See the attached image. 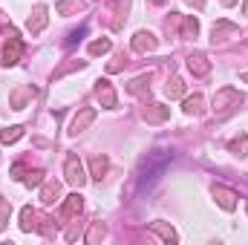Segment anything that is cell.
Wrapping results in <instances>:
<instances>
[{
    "label": "cell",
    "mask_w": 248,
    "mask_h": 245,
    "mask_svg": "<svg viewBox=\"0 0 248 245\" xmlns=\"http://www.w3.org/2000/svg\"><path fill=\"white\" fill-rule=\"evenodd\" d=\"M20 52H23V44L17 41V35H12V38H9V44H6V49H3V63H6V66L17 63Z\"/></svg>",
    "instance_id": "cell-6"
},
{
    "label": "cell",
    "mask_w": 248,
    "mask_h": 245,
    "mask_svg": "<svg viewBox=\"0 0 248 245\" xmlns=\"http://www.w3.org/2000/svg\"><path fill=\"white\" fill-rule=\"evenodd\" d=\"M214 199H217L219 208H225V211H234V208H237V193L228 190V187H222V184L214 187Z\"/></svg>",
    "instance_id": "cell-5"
},
{
    "label": "cell",
    "mask_w": 248,
    "mask_h": 245,
    "mask_svg": "<svg viewBox=\"0 0 248 245\" xmlns=\"http://www.w3.org/2000/svg\"><path fill=\"white\" fill-rule=\"evenodd\" d=\"M150 231H153V234H159L165 243H176V231H173V228H168L165 222H153V225H150Z\"/></svg>",
    "instance_id": "cell-16"
},
{
    "label": "cell",
    "mask_w": 248,
    "mask_h": 245,
    "mask_svg": "<svg viewBox=\"0 0 248 245\" xmlns=\"http://www.w3.org/2000/svg\"><path fill=\"white\" fill-rule=\"evenodd\" d=\"M41 199L46 202V205H52L55 199H61V184L58 182H46L41 187Z\"/></svg>",
    "instance_id": "cell-13"
},
{
    "label": "cell",
    "mask_w": 248,
    "mask_h": 245,
    "mask_svg": "<svg viewBox=\"0 0 248 245\" xmlns=\"http://www.w3.org/2000/svg\"><path fill=\"white\" fill-rule=\"evenodd\" d=\"M165 92H168V98H182V95H185V84H182V78H170L168 87H165Z\"/></svg>",
    "instance_id": "cell-18"
},
{
    "label": "cell",
    "mask_w": 248,
    "mask_h": 245,
    "mask_svg": "<svg viewBox=\"0 0 248 245\" xmlns=\"http://www.w3.org/2000/svg\"><path fill=\"white\" fill-rule=\"evenodd\" d=\"M95 95H98L101 107H116V90H113V84H110L107 78L95 84Z\"/></svg>",
    "instance_id": "cell-4"
},
{
    "label": "cell",
    "mask_w": 248,
    "mask_h": 245,
    "mask_svg": "<svg viewBox=\"0 0 248 245\" xmlns=\"http://www.w3.org/2000/svg\"><path fill=\"white\" fill-rule=\"evenodd\" d=\"M246 15H248V3H246Z\"/></svg>",
    "instance_id": "cell-30"
},
{
    "label": "cell",
    "mask_w": 248,
    "mask_h": 245,
    "mask_svg": "<svg viewBox=\"0 0 248 245\" xmlns=\"http://www.w3.org/2000/svg\"><path fill=\"white\" fill-rule=\"evenodd\" d=\"M104 234H107V228H104L101 222H93V228H90V234H87V243H98V240H104Z\"/></svg>",
    "instance_id": "cell-23"
},
{
    "label": "cell",
    "mask_w": 248,
    "mask_h": 245,
    "mask_svg": "<svg viewBox=\"0 0 248 245\" xmlns=\"http://www.w3.org/2000/svg\"><path fill=\"white\" fill-rule=\"evenodd\" d=\"M84 12V0H61L58 3V15H78Z\"/></svg>",
    "instance_id": "cell-14"
},
{
    "label": "cell",
    "mask_w": 248,
    "mask_h": 245,
    "mask_svg": "<svg viewBox=\"0 0 248 245\" xmlns=\"http://www.w3.org/2000/svg\"><path fill=\"white\" fill-rule=\"evenodd\" d=\"M93 119H95V110H93V107H87V110H81V113H78V116L72 119V124H69V133H72V136H78V133H84V130H87V124L93 122Z\"/></svg>",
    "instance_id": "cell-7"
},
{
    "label": "cell",
    "mask_w": 248,
    "mask_h": 245,
    "mask_svg": "<svg viewBox=\"0 0 248 245\" xmlns=\"http://www.w3.org/2000/svg\"><path fill=\"white\" fill-rule=\"evenodd\" d=\"M199 32V20L196 17H185L182 20V38H193Z\"/></svg>",
    "instance_id": "cell-22"
},
{
    "label": "cell",
    "mask_w": 248,
    "mask_h": 245,
    "mask_svg": "<svg viewBox=\"0 0 248 245\" xmlns=\"http://www.w3.org/2000/svg\"><path fill=\"white\" fill-rule=\"evenodd\" d=\"M23 182L29 184V187H38V184H44V173H41V170H29V173L23 176Z\"/></svg>",
    "instance_id": "cell-27"
},
{
    "label": "cell",
    "mask_w": 248,
    "mask_h": 245,
    "mask_svg": "<svg viewBox=\"0 0 248 245\" xmlns=\"http://www.w3.org/2000/svg\"><path fill=\"white\" fill-rule=\"evenodd\" d=\"M107 168H110V162H107V156H93L90 159V170H93V179H104V173H107Z\"/></svg>",
    "instance_id": "cell-11"
},
{
    "label": "cell",
    "mask_w": 248,
    "mask_h": 245,
    "mask_svg": "<svg viewBox=\"0 0 248 245\" xmlns=\"http://www.w3.org/2000/svg\"><path fill=\"white\" fill-rule=\"evenodd\" d=\"M168 116H170V110L162 107V104H150V107L141 110V119L147 124H162V122H168Z\"/></svg>",
    "instance_id": "cell-3"
},
{
    "label": "cell",
    "mask_w": 248,
    "mask_h": 245,
    "mask_svg": "<svg viewBox=\"0 0 248 245\" xmlns=\"http://www.w3.org/2000/svg\"><path fill=\"white\" fill-rule=\"evenodd\" d=\"M187 69L193 72V75H208V69H211V63L205 55H190L187 58Z\"/></svg>",
    "instance_id": "cell-12"
},
{
    "label": "cell",
    "mask_w": 248,
    "mask_h": 245,
    "mask_svg": "<svg viewBox=\"0 0 248 245\" xmlns=\"http://www.w3.org/2000/svg\"><path fill=\"white\" fill-rule=\"evenodd\" d=\"M104 52H110V41H107V38L90 44V55H104Z\"/></svg>",
    "instance_id": "cell-25"
},
{
    "label": "cell",
    "mask_w": 248,
    "mask_h": 245,
    "mask_svg": "<svg viewBox=\"0 0 248 245\" xmlns=\"http://www.w3.org/2000/svg\"><path fill=\"white\" fill-rule=\"evenodd\" d=\"M228 150L234 153V156H248V136L243 133L240 138H234L231 144H228Z\"/></svg>",
    "instance_id": "cell-19"
},
{
    "label": "cell",
    "mask_w": 248,
    "mask_h": 245,
    "mask_svg": "<svg viewBox=\"0 0 248 245\" xmlns=\"http://www.w3.org/2000/svg\"><path fill=\"white\" fill-rule=\"evenodd\" d=\"M246 81H248V72H246Z\"/></svg>",
    "instance_id": "cell-31"
},
{
    "label": "cell",
    "mask_w": 248,
    "mask_h": 245,
    "mask_svg": "<svg viewBox=\"0 0 248 245\" xmlns=\"http://www.w3.org/2000/svg\"><path fill=\"white\" fill-rule=\"evenodd\" d=\"M150 3H156V6H162V3H165V0H150Z\"/></svg>",
    "instance_id": "cell-29"
},
{
    "label": "cell",
    "mask_w": 248,
    "mask_h": 245,
    "mask_svg": "<svg viewBox=\"0 0 248 245\" xmlns=\"http://www.w3.org/2000/svg\"><path fill=\"white\" fill-rule=\"evenodd\" d=\"M133 49L136 52H153L156 49V38L150 32H136L133 35Z\"/></svg>",
    "instance_id": "cell-8"
},
{
    "label": "cell",
    "mask_w": 248,
    "mask_h": 245,
    "mask_svg": "<svg viewBox=\"0 0 248 245\" xmlns=\"http://www.w3.org/2000/svg\"><path fill=\"white\" fill-rule=\"evenodd\" d=\"M9 216H12V205H9V199H3V196H0V231L6 228Z\"/></svg>",
    "instance_id": "cell-26"
},
{
    "label": "cell",
    "mask_w": 248,
    "mask_h": 245,
    "mask_svg": "<svg viewBox=\"0 0 248 245\" xmlns=\"http://www.w3.org/2000/svg\"><path fill=\"white\" fill-rule=\"evenodd\" d=\"M44 26H46V9H44V6H38V9L32 12V17L26 20V29H29L32 35H38Z\"/></svg>",
    "instance_id": "cell-10"
},
{
    "label": "cell",
    "mask_w": 248,
    "mask_h": 245,
    "mask_svg": "<svg viewBox=\"0 0 248 245\" xmlns=\"http://www.w3.org/2000/svg\"><path fill=\"white\" fill-rule=\"evenodd\" d=\"M81 208H84L81 196H78V193H72V196H66V202H63L61 216H63V219H72V216H78V214H81Z\"/></svg>",
    "instance_id": "cell-9"
},
{
    "label": "cell",
    "mask_w": 248,
    "mask_h": 245,
    "mask_svg": "<svg viewBox=\"0 0 248 245\" xmlns=\"http://www.w3.org/2000/svg\"><path fill=\"white\" fill-rule=\"evenodd\" d=\"M35 219H38V214H35V211L26 205V208L20 211V228H23V231H32V228H38V222H35Z\"/></svg>",
    "instance_id": "cell-15"
},
{
    "label": "cell",
    "mask_w": 248,
    "mask_h": 245,
    "mask_svg": "<svg viewBox=\"0 0 248 245\" xmlns=\"http://www.w3.org/2000/svg\"><path fill=\"white\" fill-rule=\"evenodd\" d=\"M147 81H150V75H139V78H133V81H130V87H127V92H130V95H141L144 90H150V87H147Z\"/></svg>",
    "instance_id": "cell-17"
},
{
    "label": "cell",
    "mask_w": 248,
    "mask_h": 245,
    "mask_svg": "<svg viewBox=\"0 0 248 245\" xmlns=\"http://www.w3.org/2000/svg\"><path fill=\"white\" fill-rule=\"evenodd\" d=\"M20 136H23V127H9V130H3L0 141H3V144H15Z\"/></svg>",
    "instance_id": "cell-21"
},
{
    "label": "cell",
    "mask_w": 248,
    "mask_h": 245,
    "mask_svg": "<svg viewBox=\"0 0 248 245\" xmlns=\"http://www.w3.org/2000/svg\"><path fill=\"white\" fill-rule=\"evenodd\" d=\"M185 113L187 116H199V113H202V95H190V98H185Z\"/></svg>",
    "instance_id": "cell-20"
},
{
    "label": "cell",
    "mask_w": 248,
    "mask_h": 245,
    "mask_svg": "<svg viewBox=\"0 0 248 245\" xmlns=\"http://www.w3.org/2000/svg\"><path fill=\"white\" fill-rule=\"evenodd\" d=\"M225 32H237V26H234V23L219 20V23L214 26V41H222V35H225Z\"/></svg>",
    "instance_id": "cell-24"
},
{
    "label": "cell",
    "mask_w": 248,
    "mask_h": 245,
    "mask_svg": "<svg viewBox=\"0 0 248 245\" xmlns=\"http://www.w3.org/2000/svg\"><path fill=\"white\" fill-rule=\"evenodd\" d=\"M63 173H66V182L72 184V187H84V184H87V170H84V165H81L78 156H69V159H66Z\"/></svg>",
    "instance_id": "cell-1"
},
{
    "label": "cell",
    "mask_w": 248,
    "mask_h": 245,
    "mask_svg": "<svg viewBox=\"0 0 248 245\" xmlns=\"http://www.w3.org/2000/svg\"><path fill=\"white\" fill-rule=\"evenodd\" d=\"M222 3H225V6H234V3H237V0H222Z\"/></svg>",
    "instance_id": "cell-28"
},
{
    "label": "cell",
    "mask_w": 248,
    "mask_h": 245,
    "mask_svg": "<svg viewBox=\"0 0 248 245\" xmlns=\"http://www.w3.org/2000/svg\"><path fill=\"white\" fill-rule=\"evenodd\" d=\"M243 98H240V90H234V87H222L217 95H214V110H228V107H234V104H240Z\"/></svg>",
    "instance_id": "cell-2"
}]
</instances>
